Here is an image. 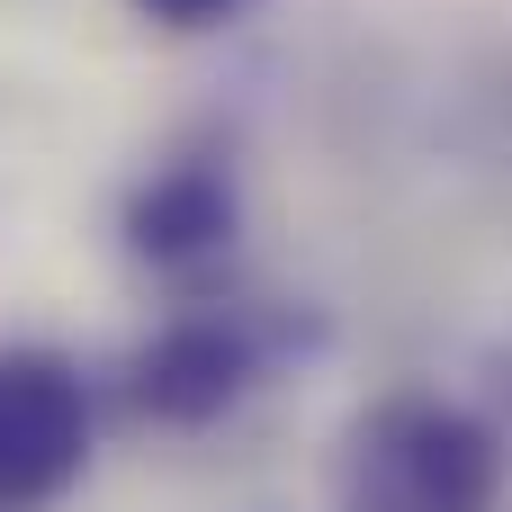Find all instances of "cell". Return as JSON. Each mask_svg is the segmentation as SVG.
Instances as JSON below:
<instances>
[{"label": "cell", "mask_w": 512, "mask_h": 512, "mask_svg": "<svg viewBox=\"0 0 512 512\" xmlns=\"http://www.w3.org/2000/svg\"><path fill=\"white\" fill-rule=\"evenodd\" d=\"M90 468V387L54 342H0V512L63 504Z\"/></svg>", "instance_id": "2"}, {"label": "cell", "mask_w": 512, "mask_h": 512, "mask_svg": "<svg viewBox=\"0 0 512 512\" xmlns=\"http://www.w3.org/2000/svg\"><path fill=\"white\" fill-rule=\"evenodd\" d=\"M144 27H162V36H216V27H234V18H252L261 0H126Z\"/></svg>", "instance_id": "5"}, {"label": "cell", "mask_w": 512, "mask_h": 512, "mask_svg": "<svg viewBox=\"0 0 512 512\" xmlns=\"http://www.w3.org/2000/svg\"><path fill=\"white\" fill-rule=\"evenodd\" d=\"M243 225V198L216 162H162L153 180L126 189V252L153 261V270H198L234 243Z\"/></svg>", "instance_id": "4"}, {"label": "cell", "mask_w": 512, "mask_h": 512, "mask_svg": "<svg viewBox=\"0 0 512 512\" xmlns=\"http://www.w3.org/2000/svg\"><path fill=\"white\" fill-rule=\"evenodd\" d=\"M512 477L504 432L450 396H378L342 441V512H495Z\"/></svg>", "instance_id": "1"}, {"label": "cell", "mask_w": 512, "mask_h": 512, "mask_svg": "<svg viewBox=\"0 0 512 512\" xmlns=\"http://www.w3.org/2000/svg\"><path fill=\"white\" fill-rule=\"evenodd\" d=\"M252 369L261 360H252L243 324H225V315H171V324H153L126 351V405L153 432H207V423H225L243 405Z\"/></svg>", "instance_id": "3"}]
</instances>
